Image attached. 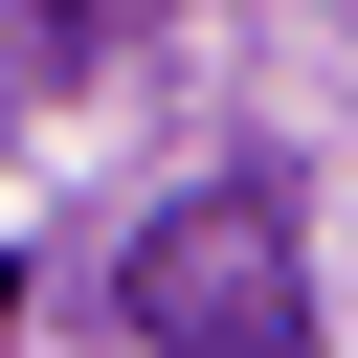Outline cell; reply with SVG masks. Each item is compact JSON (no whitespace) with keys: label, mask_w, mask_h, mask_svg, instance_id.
I'll return each mask as SVG.
<instances>
[{"label":"cell","mask_w":358,"mask_h":358,"mask_svg":"<svg viewBox=\"0 0 358 358\" xmlns=\"http://www.w3.org/2000/svg\"><path fill=\"white\" fill-rule=\"evenodd\" d=\"M112 313H134L157 358H313V246H291L268 179H179V201L134 224Z\"/></svg>","instance_id":"obj_1"},{"label":"cell","mask_w":358,"mask_h":358,"mask_svg":"<svg viewBox=\"0 0 358 358\" xmlns=\"http://www.w3.org/2000/svg\"><path fill=\"white\" fill-rule=\"evenodd\" d=\"M0 313H22V268H0Z\"/></svg>","instance_id":"obj_2"}]
</instances>
